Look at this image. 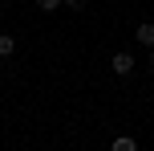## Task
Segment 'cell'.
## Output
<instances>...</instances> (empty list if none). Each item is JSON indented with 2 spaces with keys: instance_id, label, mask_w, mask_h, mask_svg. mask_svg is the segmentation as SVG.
<instances>
[{
  "instance_id": "6da1fadb",
  "label": "cell",
  "mask_w": 154,
  "mask_h": 151,
  "mask_svg": "<svg viewBox=\"0 0 154 151\" xmlns=\"http://www.w3.org/2000/svg\"><path fill=\"white\" fill-rule=\"evenodd\" d=\"M109 65H114V74H118V78H126V74H130V70H134V57H130V53H126V49H118V53H114V57H109Z\"/></svg>"
},
{
  "instance_id": "7a4b0ae2",
  "label": "cell",
  "mask_w": 154,
  "mask_h": 151,
  "mask_svg": "<svg viewBox=\"0 0 154 151\" xmlns=\"http://www.w3.org/2000/svg\"><path fill=\"white\" fill-rule=\"evenodd\" d=\"M134 37H138V45L154 49V25H138V29H134Z\"/></svg>"
},
{
  "instance_id": "3957f363",
  "label": "cell",
  "mask_w": 154,
  "mask_h": 151,
  "mask_svg": "<svg viewBox=\"0 0 154 151\" xmlns=\"http://www.w3.org/2000/svg\"><path fill=\"white\" fill-rule=\"evenodd\" d=\"M114 151H138V143H134L130 135H118L114 139Z\"/></svg>"
},
{
  "instance_id": "277c9868",
  "label": "cell",
  "mask_w": 154,
  "mask_h": 151,
  "mask_svg": "<svg viewBox=\"0 0 154 151\" xmlns=\"http://www.w3.org/2000/svg\"><path fill=\"white\" fill-rule=\"evenodd\" d=\"M12 49H16V41L8 37V33H0V57H8V53H12Z\"/></svg>"
},
{
  "instance_id": "5b68a950",
  "label": "cell",
  "mask_w": 154,
  "mask_h": 151,
  "mask_svg": "<svg viewBox=\"0 0 154 151\" xmlns=\"http://www.w3.org/2000/svg\"><path fill=\"white\" fill-rule=\"evenodd\" d=\"M57 4H65V0H37L41 12H57Z\"/></svg>"
},
{
  "instance_id": "8992f818",
  "label": "cell",
  "mask_w": 154,
  "mask_h": 151,
  "mask_svg": "<svg viewBox=\"0 0 154 151\" xmlns=\"http://www.w3.org/2000/svg\"><path fill=\"white\" fill-rule=\"evenodd\" d=\"M65 4H69V8H85L89 0H65Z\"/></svg>"
},
{
  "instance_id": "52a82bcc",
  "label": "cell",
  "mask_w": 154,
  "mask_h": 151,
  "mask_svg": "<svg viewBox=\"0 0 154 151\" xmlns=\"http://www.w3.org/2000/svg\"><path fill=\"white\" fill-rule=\"evenodd\" d=\"M150 65H154V49H150Z\"/></svg>"
},
{
  "instance_id": "ba28073f",
  "label": "cell",
  "mask_w": 154,
  "mask_h": 151,
  "mask_svg": "<svg viewBox=\"0 0 154 151\" xmlns=\"http://www.w3.org/2000/svg\"><path fill=\"white\" fill-rule=\"evenodd\" d=\"M4 4H12V0H4Z\"/></svg>"
},
{
  "instance_id": "9c48e42d",
  "label": "cell",
  "mask_w": 154,
  "mask_h": 151,
  "mask_svg": "<svg viewBox=\"0 0 154 151\" xmlns=\"http://www.w3.org/2000/svg\"><path fill=\"white\" fill-rule=\"evenodd\" d=\"M0 82H4V74H0Z\"/></svg>"
}]
</instances>
